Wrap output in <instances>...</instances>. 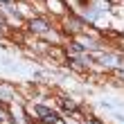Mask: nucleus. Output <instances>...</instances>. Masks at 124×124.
<instances>
[{"label": "nucleus", "mask_w": 124, "mask_h": 124, "mask_svg": "<svg viewBox=\"0 0 124 124\" xmlns=\"http://www.w3.org/2000/svg\"><path fill=\"white\" fill-rule=\"evenodd\" d=\"M32 115L41 124H61L63 122V115L56 111L54 106L45 104V101H36V104H32Z\"/></svg>", "instance_id": "1"}, {"label": "nucleus", "mask_w": 124, "mask_h": 124, "mask_svg": "<svg viewBox=\"0 0 124 124\" xmlns=\"http://www.w3.org/2000/svg\"><path fill=\"white\" fill-rule=\"evenodd\" d=\"M54 101H56L54 108L63 115V117H81V104L75 101L72 97H68V95H56Z\"/></svg>", "instance_id": "2"}, {"label": "nucleus", "mask_w": 124, "mask_h": 124, "mask_svg": "<svg viewBox=\"0 0 124 124\" xmlns=\"http://www.w3.org/2000/svg\"><path fill=\"white\" fill-rule=\"evenodd\" d=\"M27 32L34 36H47L52 32V23L47 18H32V20H27Z\"/></svg>", "instance_id": "3"}, {"label": "nucleus", "mask_w": 124, "mask_h": 124, "mask_svg": "<svg viewBox=\"0 0 124 124\" xmlns=\"http://www.w3.org/2000/svg\"><path fill=\"white\" fill-rule=\"evenodd\" d=\"M18 99V90L16 86H11L9 81H0V104H7V106H14Z\"/></svg>", "instance_id": "4"}, {"label": "nucleus", "mask_w": 124, "mask_h": 124, "mask_svg": "<svg viewBox=\"0 0 124 124\" xmlns=\"http://www.w3.org/2000/svg\"><path fill=\"white\" fill-rule=\"evenodd\" d=\"M7 25H9V23H7L5 18H0V36H5V34H7Z\"/></svg>", "instance_id": "5"}, {"label": "nucleus", "mask_w": 124, "mask_h": 124, "mask_svg": "<svg viewBox=\"0 0 124 124\" xmlns=\"http://www.w3.org/2000/svg\"><path fill=\"white\" fill-rule=\"evenodd\" d=\"M113 117L117 120V122H122V124H124V115H120V113H113Z\"/></svg>", "instance_id": "6"}]
</instances>
